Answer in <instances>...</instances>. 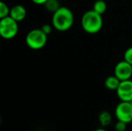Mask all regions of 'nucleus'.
Listing matches in <instances>:
<instances>
[{
	"label": "nucleus",
	"instance_id": "f257e3e1",
	"mask_svg": "<svg viewBox=\"0 0 132 131\" xmlns=\"http://www.w3.org/2000/svg\"><path fill=\"white\" fill-rule=\"evenodd\" d=\"M74 14L69 8L66 6H60L56 12L53 13L52 23L53 28L59 32H67L74 24Z\"/></svg>",
	"mask_w": 132,
	"mask_h": 131
},
{
	"label": "nucleus",
	"instance_id": "f03ea898",
	"mask_svg": "<svg viewBox=\"0 0 132 131\" xmlns=\"http://www.w3.org/2000/svg\"><path fill=\"white\" fill-rule=\"evenodd\" d=\"M103 25V16L95 11L88 10L81 18V26L83 30L89 34H95L102 30Z\"/></svg>",
	"mask_w": 132,
	"mask_h": 131
},
{
	"label": "nucleus",
	"instance_id": "7ed1b4c3",
	"mask_svg": "<svg viewBox=\"0 0 132 131\" xmlns=\"http://www.w3.org/2000/svg\"><path fill=\"white\" fill-rule=\"evenodd\" d=\"M48 40V35L42 29H33L25 37L26 45L33 50H39L44 48Z\"/></svg>",
	"mask_w": 132,
	"mask_h": 131
},
{
	"label": "nucleus",
	"instance_id": "20e7f679",
	"mask_svg": "<svg viewBox=\"0 0 132 131\" xmlns=\"http://www.w3.org/2000/svg\"><path fill=\"white\" fill-rule=\"evenodd\" d=\"M18 30H19L18 22H16L9 15L0 20V37L1 38L5 40L14 39L17 35Z\"/></svg>",
	"mask_w": 132,
	"mask_h": 131
},
{
	"label": "nucleus",
	"instance_id": "39448f33",
	"mask_svg": "<svg viewBox=\"0 0 132 131\" xmlns=\"http://www.w3.org/2000/svg\"><path fill=\"white\" fill-rule=\"evenodd\" d=\"M115 117L117 120L123 121V122L131 123L132 122V105L129 101H120L117 104L114 110Z\"/></svg>",
	"mask_w": 132,
	"mask_h": 131
},
{
	"label": "nucleus",
	"instance_id": "423d86ee",
	"mask_svg": "<svg viewBox=\"0 0 132 131\" xmlns=\"http://www.w3.org/2000/svg\"><path fill=\"white\" fill-rule=\"evenodd\" d=\"M113 75L120 81L129 80L132 76V65L125 60L118 62L114 67Z\"/></svg>",
	"mask_w": 132,
	"mask_h": 131
},
{
	"label": "nucleus",
	"instance_id": "0eeeda50",
	"mask_svg": "<svg viewBox=\"0 0 132 131\" xmlns=\"http://www.w3.org/2000/svg\"><path fill=\"white\" fill-rule=\"evenodd\" d=\"M117 96L122 101H130L132 100V80L120 81L116 91Z\"/></svg>",
	"mask_w": 132,
	"mask_h": 131
},
{
	"label": "nucleus",
	"instance_id": "6e6552de",
	"mask_svg": "<svg viewBox=\"0 0 132 131\" xmlns=\"http://www.w3.org/2000/svg\"><path fill=\"white\" fill-rule=\"evenodd\" d=\"M27 14V11L25 7L22 5H15L10 9V13H9V16L12 17L16 22H22L25 19Z\"/></svg>",
	"mask_w": 132,
	"mask_h": 131
},
{
	"label": "nucleus",
	"instance_id": "1a4fd4ad",
	"mask_svg": "<svg viewBox=\"0 0 132 131\" xmlns=\"http://www.w3.org/2000/svg\"><path fill=\"white\" fill-rule=\"evenodd\" d=\"M120 81L113 75H110V76H108L107 78L105 79L104 85L108 90H110V91H116L117 88L120 85Z\"/></svg>",
	"mask_w": 132,
	"mask_h": 131
},
{
	"label": "nucleus",
	"instance_id": "9d476101",
	"mask_svg": "<svg viewBox=\"0 0 132 131\" xmlns=\"http://www.w3.org/2000/svg\"><path fill=\"white\" fill-rule=\"evenodd\" d=\"M111 115L109 111L107 110H103L100 112L99 116H98V120H99L100 125L102 126V128H105L108 125H110L111 123Z\"/></svg>",
	"mask_w": 132,
	"mask_h": 131
},
{
	"label": "nucleus",
	"instance_id": "9b49d317",
	"mask_svg": "<svg viewBox=\"0 0 132 131\" xmlns=\"http://www.w3.org/2000/svg\"><path fill=\"white\" fill-rule=\"evenodd\" d=\"M93 10L103 15L107 10V4L104 0H96L93 5Z\"/></svg>",
	"mask_w": 132,
	"mask_h": 131
},
{
	"label": "nucleus",
	"instance_id": "f8f14e48",
	"mask_svg": "<svg viewBox=\"0 0 132 131\" xmlns=\"http://www.w3.org/2000/svg\"><path fill=\"white\" fill-rule=\"evenodd\" d=\"M44 5H45V8L52 14L60 7V4H59V0H48Z\"/></svg>",
	"mask_w": 132,
	"mask_h": 131
},
{
	"label": "nucleus",
	"instance_id": "ddd939ff",
	"mask_svg": "<svg viewBox=\"0 0 132 131\" xmlns=\"http://www.w3.org/2000/svg\"><path fill=\"white\" fill-rule=\"evenodd\" d=\"M9 13H10V8L8 7V5L5 2L0 0V20L8 16Z\"/></svg>",
	"mask_w": 132,
	"mask_h": 131
},
{
	"label": "nucleus",
	"instance_id": "4468645a",
	"mask_svg": "<svg viewBox=\"0 0 132 131\" xmlns=\"http://www.w3.org/2000/svg\"><path fill=\"white\" fill-rule=\"evenodd\" d=\"M124 60L127 61L128 63H129L130 65H132V46L129 48H128L127 49L125 50L123 55Z\"/></svg>",
	"mask_w": 132,
	"mask_h": 131
},
{
	"label": "nucleus",
	"instance_id": "2eb2a0df",
	"mask_svg": "<svg viewBox=\"0 0 132 131\" xmlns=\"http://www.w3.org/2000/svg\"><path fill=\"white\" fill-rule=\"evenodd\" d=\"M127 123L123 122V121L120 120H117V122L114 125V129L115 130H119V131H123V130H127Z\"/></svg>",
	"mask_w": 132,
	"mask_h": 131
},
{
	"label": "nucleus",
	"instance_id": "dca6fc26",
	"mask_svg": "<svg viewBox=\"0 0 132 131\" xmlns=\"http://www.w3.org/2000/svg\"><path fill=\"white\" fill-rule=\"evenodd\" d=\"M52 27H53V26H51V24H48V23H46V24H43V25H42V28H40V29H42V30L43 31V32H45L46 34L49 35L50 33L51 32V31H52Z\"/></svg>",
	"mask_w": 132,
	"mask_h": 131
},
{
	"label": "nucleus",
	"instance_id": "f3484780",
	"mask_svg": "<svg viewBox=\"0 0 132 131\" xmlns=\"http://www.w3.org/2000/svg\"><path fill=\"white\" fill-rule=\"evenodd\" d=\"M48 0H31V2L36 5H45V3Z\"/></svg>",
	"mask_w": 132,
	"mask_h": 131
},
{
	"label": "nucleus",
	"instance_id": "a211bd4d",
	"mask_svg": "<svg viewBox=\"0 0 132 131\" xmlns=\"http://www.w3.org/2000/svg\"><path fill=\"white\" fill-rule=\"evenodd\" d=\"M94 131H108L107 129H105L104 128H96Z\"/></svg>",
	"mask_w": 132,
	"mask_h": 131
},
{
	"label": "nucleus",
	"instance_id": "6ab92c4d",
	"mask_svg": "<svg viewBox=\"0 0 132 131\" xmlns=\"http://www.w3.org/2000/svg\"><path fill=\"white\" fill-rule=\"evenodd\" d=\"M0 125H1V116H0Z\"/></svg>",
	"mask_w": 132,
	"mask_h": 131
},
{
	"label": "nucleus",
	"instance_id": "aec40b11",
	"mask_svg": "<svg viewBox=\"0 0 132 131\" xmlns=\"http://www.w3.org/2000/svg\"><path fill=\"white\" fill-rule=\"evenodd\" d=\"M129 102H130V103H131V105H132V100H131V101H129Z\"/></svg>",
	"mask_w": 132,
	"mask_h": 131
},
{
	"label": "nucleus",
	"instance_id": "412c9836",
	"mask_svg": "<svg viewBox=\"0 0 132 131\" xmlns=\"http://www.w3.org/2000/svg\"><path fill=\"white\" fill-rule=\"evenodd\" d=\"M114 131H119V130H114ZM123 131H127V130H123Z\"/></svg>",
	"mask_w": 132,
	"mask_h": 131
},
{
	"label": "nucleus",
	"instance_id": "4be33fe9",
	"mask_svg": "<svg viewBox=\"0 0 132 131\" xmlns=\"http://www.w3.org/2000/svg\"><path fill=\"white\" fill-rule=\"evenodd\" d=\"M131 124H132V122H131Z\"/></svg>",
	"mask_w": 132,
	"mask_h": 131
}]
</instances>
